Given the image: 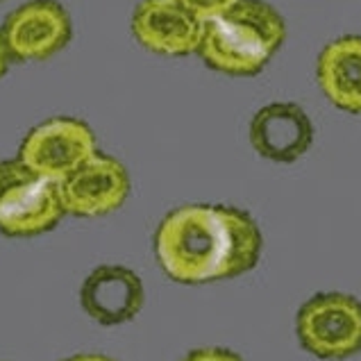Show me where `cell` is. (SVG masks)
<instances>
[{
  "mask_svg": "<svg viewBox=\"0 0 361 361\" xmlns=\"http://www.w3.org/2000/svg\"><path fill=\"white\" fill-rule=\"evenodd\" d=\"M154 255L175 282L230 280L259 262L262 232L247 212L225 204H184L159 223Z\"/></svg>",
  "mask_w": 361,
  "mask_h": 361,
  "instance_id": "cell-1",
  "label": "cell"
},
{
  "mask_svg": "<svg viewBox=\"0 0 361 361\" xmlns=\"http://www.w3.org/2000/svg\"><path fill=\"white\" fill-rule=\"evenodd\" d=\"M286 37L282 14L264 0H236L202 23L198 53L225 75H255L271 61Z\"/></svg>",
  "mask_w": 361,
  "mask_h": 361,
  "instance_id": "cell-2",
  "label": "cell"
},
{
  "mask_svg": "<svg viewBox=\"0 0 361 361\" xmlns=\"http://www.w3.org/2000/svg\"><path fill=\"white\" fill-rule=\"evenodd\" d=\"M64 216L57 182L27 169L18 157L0 161V232L37 236Z\"/></svg>",
  "mask_w": 361,
  "mask_h": 361,
  "instance_id": "cell-3",
  "label": "cell"
},
{
  "mask_svg": "<svg viewBox=\"0 0 361 361\" xmlns=\"http://www.w3.org/2000/svg\"><path fill=\"white\" fill-rule=\"evenodd\" d=\"M295 332L316 357H353L361 353V300L348 293H318L300 307Z\"/></svg>",
  "mask_w": 361,
  "mask_h": 361,
  "instance_id": "cell-4",
  "label": "cell"
},
{
  "mask_svg": "<svg viewBox=\"0 0 361 361\" xmlns=\"http://www.w3.org/2000/svg\"><path fill=\"white\" fill-rule=\"evenodd\" d=\"M96 152V137L80 118H50L25 134L18 159L27 169L59 182Z\"/></svg>",
  "mask_w": 361,
  "mask_h": 361,
  "instance_id": "cell-5",
  "label": "cell"
},
{
  "mask_svg": "<svg viewBox=\"0 0 361 361\" xmlns=\"http://www.w3.org/2000/svg\"><path fill=\"white\" fill-rule=\"evenodd\" d=\"M57 191L64 214L94 219L116 212L128 200L130 175L118 159L94 152L57 182Z\"/></svg>",
  "mask_w": 361,
  "mask_h": 361,
  "instance_id": "cell-6",
  "label": "cell"
},
{
  "mask_svg": "<svg viewBox=\"0 0 361 361\" xmlns=\"http://www.w3.org/2000/svg\"><path fill=\"white\" fill-rule=\"evenodd\" d=\"M71 16L57 0H32L7 16L0 37L12 59L39 61L59 53L71 41Z\"/></svg>",
  "mask_w": 361,
  "mask_h": 361,
  "instance_id": "cell-7",
  "label": "cell"
},
{
  "mask_svg": "<svg viewBox=\"0 0 361 361\" xmlns=\"http://www.w3.org/2000/svg\"><path fill=\"white\" fill-rule=\"evenodd\" d=\"M137 41L157 55H191L198 50L202 20L178 0H141L132 16Z\"/></svg>",
  "mask_w": 361,
  "mask_h": 361,
  "instance_id": "cell-8",
  "label": "cell"
},
{
  "mask_svg": "<svg viewBox=\"0 0 361 361\" xmlns=\"http://www.w3.org/2000/svg\"><path fill=\"white\" fill-rule=\"evenodd\" d=\"M250 143L268 161L293 164L312 148L314 126L295 102H271L252 116Z\"/></svg>",
  "mask_w": 361,
  "mask_h": 361,
  "instance_id": "cell-9",
  "label": "cell"
},
{
  "mask_svg": "<svg viewBox=\"0 0 361 361\" xmlns=\"http://www.w3.org/2000/svg\"><path fill=\"white\" fill-rule=\"evenodd\" d=\"M143 300L146 293L141 277L126 266H98L80 288L82 309L100 325L132 321L143 309Z\"/></svg>",
  "mask_w": 361,
  "mask_h": 361,
  "instance_id": "cell-10",
  "label": "cell"
},
{
  "mask_svg": "<svg viewBox=\"0 0 361 361\" xmlns=\"http://www.w3.org/2000/svg\"><path fill=\"white\" fill-rule=\"evenodd\" d=\"M321 91L334 107L361 114V37H338L321 50L316 64Z\"/></svg>",
  "mask_w": 361,
  "mask_h": 361,
  "instance_id": "cell-11",
  "label": "cell"
},
{
  "mask_svg": "<svg viewBox=\"0 0 361 361\" xmlns=\"http://www.w3.org/2000/svg\"><path fill=\"white\" fill-rule=\"evenodd\" d=\"M178 3L184 7V9H189V12L198 18V20H209L214 16H219L223 14L225 9H230L236 0H178Z\"/></svg>",
  "mask_w": 361,
  "mask_h": 361,
  "instance_id": "cell-12",
  "label": "cell"
},
{
  "mask_svg": "<svg viewBox=\"0 0 361 361\" xmlns=\"http://www.w3.org/2000/svg\"><path fill=\"white\" fill-rule=\"evenodd\" d=\"M182 361H243V359L223 348H200L189 353Z\"/></svg>",
  "mask_w": 361,
  "mask_h": 361,
  "instance_id": "cell-13",
  "label": "cell"
},
{
  "mask_svg": "<svg viewBox=\"0 0 361 361\" xmlns=\"http://www.w3.org/2000/svg\"><path fill=\"white\" fill-rule=\"evenodd\" d=\"M9 53H7V48H5V41L3 37H0V78H3L7 73V66H9Z\"/></svg>",
  "mask_w": 361,
  "mask_h": 361,
  "instance_id": "cell-14",
  "label": "cell"
},
{
  "mask_svg": "<svg viewBox=\"0 0 361 361\" xmlns=\"http://www.w3.org/2000/svg\"><path fill=\"white\" fill-rule=\"evenodd\" d=\"M64 361H114V359L102 357V355H75V357H68Z\"/></svg>",
  "mask_w": 361,
  "mask_h": 361,
  "instance_id": "cell-15",
  "label": "cell"
}]
</instances>
